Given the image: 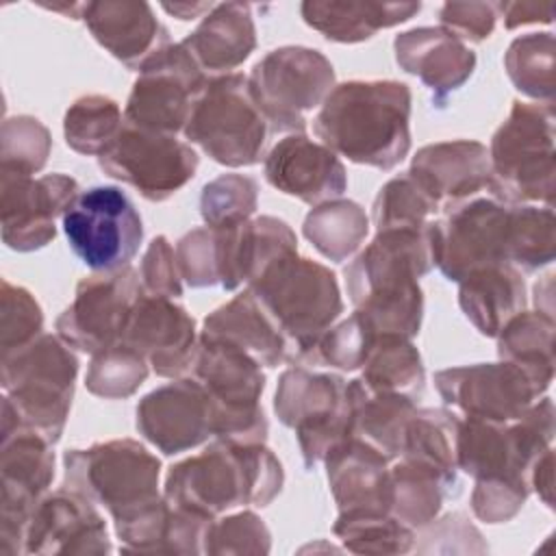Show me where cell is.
<instances>
[{
    "instance_id": "43",
    "label": "cell",
    "mask_w": 556,
    "mask_h": 556,
    "mask_svg": "<svg viewBox=\"0 0 556 556\" xmlns=\"http://www.w3.org/2000/svg\"><path fill=\"white\" fill-rule=\"evenodd\" d=\"M148 361L126 343H115L91 354V363L85 374V387L89 393L104 400L130 397L148 378Z\"/></svg>"
},
{
    "instance_id": "2",
    "label": "cell",
    "mask_w": 556,
    "mask_h": 556,
    "mask_svg": "<svg viewBox=\"0 0 556 556\" xmlns=\"http://www.w3.org/2000/svg\"><path fill=\"white\" fill-rule=\"evenodd\" d=\"M432 267L426 228H391L376 230L343 274L352 304L378 334L413 339L424 319L419 278Z\"/></svg>"
},
{
    "instance_id": "55",
    "label": "cell",
    "mask_w": 556,
    "mask_h": 556,
    "mask_svg": "<svg viewBox=\"0 0 556 556\" xmlns=\"http://www.w3.org/2000/svg\"><path fill=\"white\" fill-rule=\"evenodd\" d=\"M530 491H534L547 508H554V450H545L530 469Z\"/></svg>"
},
{
    "instance_id": "29",
    "label": "cell",
    "mask_w": 556,
    "mask_h": 556,
    "mask_svg": "<svg viewBox=\"0 0 556 556\" xmlns=\"http://www.w3.org/2000/svg\"><path fill=\"white\" fill-rule=\"evenodd\" d=\"M182 46L204 72L232 74L256 48V26L248 2H219L191 30Z\"/></svg>"
},
{
    "instance_id": "50",
    "label": "cell",
    "mask_w": 556,
    "mask_h": 556,
    "mask_svg": "<svg viewBox=\"0 0 556 556\" xmlns=\"http://www.w3.org/2000/svg\"><path fill=\"white\" fill-rule=\"evenodd\" d=\"M530 482L517 478L476 480L471 491V510L484 523H506L526 504Z\"/></svg>"
},
{
    "instance_id": "40",
    "label": "cell",
    "mask_w": 556,
    "mask_h": 556,
    "mask_svg": "<svg viewBox=\"0 0 556 556\" xmlns=\"http://www.w3.org/2000/svg\"><path fill=\"white\" fill-rule=\"evenodd\" d=\"M554 33H528L510 41L504 54V67L510 83L536 102L554 104L556 59Z\"/></svg>"
},
{
    "instance_id": "19",
    "label": "cell",
    "mask_w": 556,
    "mask_h": 556,
    "mask_svg": "<svg viewBox=\"0 0 556 556\" xmlns=\"http://www.w3.org/2000/svg\"><path fill=\"white\" fill-rule=\"evenodd\" d=\"M80 187L67 174L39 178L0 169L2 241L15 252L46 248L56 235V217H63L78 198Z\"/></svg>"
},
{
    "instance_id": "26",
    "label": "cell",
    "mask_w": 556,
    "mask_h": 556,
    "mask_svg": "<svg viewBox=\"0 0 556 556\" xmlns=\"http://www.w3.org/2000/svg\"><path fill=\"white\" fill-rule=\"evenodd\" d=\"M83 20L93 39L135 72L152 54L172 43L169 30L156 20L152 4L143 0L85 2Z\"/></svg>"
},
{
    "instance_id": "41",
    "label": "cell",
    "mask_w": 556,
    "mask_h": 556,
    "mask_svg": "<svg viewBox=\"0 0 556 556\" xmlns=\"http://www.w3.org/2000/svg\"><path fill=\"white\" fill-rule=\"evenodd\" d=\"M124 126L119 104L102 93H89L70 104L63 117L65 143L87 156H100Z\"/></svg>"
},
{
    "instance_id": "38",
    "label": "cell",
    "mask_w": 556,
    "mask_h": 556,
    "mask_svg": "<svg viewBox=\"0 0 556 556\" xmlns=\"http://www.w3.org/2000/svg\"><path fill=\"white\" fill-rule=\"evenodd\" d=\"M361 380L376 391L400 393L417 400L426 389V369L419 350L400 334H378Z\"/></svg>"
},
{
    "instance_id": "10",
    "label": "cell",
    "mask_w": 556,
    "mask_h": 556,
    "mask_svg": "<svg viewBox=\"0 0 556 556\" xmlns=\"http://www.w3.org/2000/svg\"><path fill=\"white\" fill-rule=\"evenodd\" d=\"M54 480L52 443L24 426L15 406L2 395L0 428V554H24L26 528L35 506Z\"/></svg>"
},
{
    "instance_id": "24",
    "label": "cell",
    "mask_w": 556,
    "mask_h": 556,
    "mask_svg": "<svg viewBox=\"0 0 556 556\" xmlns=\"http://www.w3.org/2000/svg\"><path fill=\"white\" fill-rule=\"evenodd\" d=\"M263 174L274 189L311 206L337 200L348 189V172L341 159L304 132L280 139L265 154Z\"/></svg>"
},
{
    "instance_id": "32",
    "label": "cell",
    "mask_w": 556,
    "mask_h": 556,
    "mask_svg": "<svg viewBox=\"0 0 556 556\" xmlns=\"http://www.w3.org/2000/svg\"><path fill=\"white\" fill-rule=\"evenodd\" d=\"M526 282L513 265L476 267L458 280V304L484 337H497L504 324L526 308Z\"/></svg>"
},
{
    "instance_id": "15",
    "label": "cell",
    "mask_w": 556,
    "mask_h": 556,
    "mask_svg": "<svg viewBox=\"0 0 556 556\" xmlns=\"http://www.w3.org/2000/svg\"><path fill=\"white\" fill-rule=\"evenodd\" d=\"M124 109V122L152 132H182L191 111L208 83V74L191 52L178 43H167L139 70Z\"/></svg>"
},
{
    "instance_id": "7",
    "label": "cell",
    "mask_w": 556,
    "mask_h": 556,
    "mask_svg": "<svg viewBox=\"0 0 556 556\" xmlns=\"http://www.w3.org/2000/svg\"><path fill=\"white\" fill-rule=\"evenodd\" d=\"M161 460L135 439H111L63 456V486L119 521L156 502Z\"/></svg>"
},
{
    "instance_id": "47",
    "label": "cell",
    "mask_w": 556,
    "mask_h": 556,
    "mask_svg": "<svg viewBox=\"0 0 556 556\" xmlns=\"http://www.w3.org/2000/svg\"><path fill=\"white\" fill-rule=\"evenodd\" d=\"M437 213V206L428 195L410 180L408 174L387 180L371 206V222L376 230L391 228H415L421 230L430 222L428 217Z\"/></svg>"
},
{
    "instance_id": "46",
    "label": "cell",
    "mask_w": 556,
    "mask_h": 556,
    "mask_svg": "<svg viewBox=\"0 0 556 556\" xmlns=\"http://www.w3.org/2000/svg\"><path fill=\"white\" fill-rule=\"evenodd\" d=\"M0 169L33 176L48 163L52 139L48 128L33 115H13L0 130Z\"/></svg>"
},
{
    "instance_id": "34",
    "label": "cell",
    "mask_w": 556,
    "mask_h": 556,
    "mask_svg": "<svg viewBox=\"0 0 556 556\" xmlns=\"http://www.w3.org/2000/svg\"><path fill=\"white\" fill-rule=\"evenodd\" d=\"M554 315L523 308L495 337L500 358L523 369L541 395L554 380Z\"/></svg>"
},
{
    "instance_id": "56",
    "label": "cell",
    "mask_w": 556,
    "mask_h": 556,
    "mask_svg": "<svg viewBox=\"0 0 556 556\" xmlns=\"http://www.w3.org/2000/svg\"><path fill=\"white\" fill-rule=\"evenodd\" d=\"M215 2H161V9L178 20H195L204 17Z\"/></svg>"
},
{
    "instance_id": "45",
    "label": "cell",
    "mask_w": 556,
    "mask_h": 556,
    "mask_svg": "<svg viewBox=\"0 0 556 556\" xmlns=\"http://www.w3.org/2000/svg\"><path fill=\"white\" fill-rule=\"evenodd\" d=\"M258 206V185L243 174H222L200 193V215L211 228H228L252 219Z\"/></svg>"
},
{
    "instance_id": "4",
    "label": "cell",
    "mask_w": 556,
    "mask_h": 556,
    "mask_svg": "<svg viewBox=\"0 0 556 556\" xmlns=\"http://www.w3.org/2000/svg\"><path fill=\"white\" fill-rule=\"evenodd\" d=\"M245 289L287 339L293 363H300L343 313L334 271L298 252L276 258Z\"/></svg>"
},
{
    "instance_id": "27",
    "label": "cell",
    "mask_w": 556,
    "mask_h": 556,
    "mask_svg": "<svg viewBox=\"0 0 556 556\" xmlns=\"http://www.w3.org/2000/svg\"><path fill=\"white\" fill-rule=\"evenodd\" d=\"M217 241L219 287L235 291L254 282L276 258L298 252V237L278 217L261 215L228 228H213Z\"/></svg>"
},
{
    "instance_id": "44",
    "label": "cell",
    "mask_w": 556,
    "mask_h": 556,
    "mask_svg": "<svg viewBox=\"0 0 556 556\" xmlns=\"http://www.w3.org/2000/svg\"><path fill=\"white\" fill-rule=\"evenodd\" d=\"M556 256L554 206L515 204L513 206V256L510 265L536 271Z\"/></svg>"
},
{
    "instance_id": "23",
    "label": "cell",
    "mask_w": 556,
    "mask_h": 556,
    "mask_svg": "<svg viewBox=\"0 0 556 556\" xmlns=\"http://www.w3.org/2000/svg\"><path fill=\"white\" fill-rule=\"evenodd\" d=\"M437 211L491 193V163L484 143L473 139L437 141L419 148L406 172Z\"/></svg>"
},
{
    "instance_id": "17",
    "label": "cell",
    "mask_w": 556,
    "mask_h": 556,
    "mask_svg": "<svg viewBox=\"0 0 556 556\" xmlns=\"http://www.w3.org/2000/svg\"><path fill=\"white\" fill-rule=\"evenodd\" d=\"M141 293L139 271L130 265L115 271H93L76 285L74 300L56 317V337L87 354L119 343Z\"/></svg>"
},
{
    "instance_id": "25",
    "label": "cell",
    "mask_w": 556,
    "mask_h": 556,
    "mask_svg": "<svg viewBox=\"0 0 556 556\" xmlns=\"http://www.w3.org/2000/svg\"><path fill=\"white\" fill-rule=\"evenodd\" d=\"M393 50L397 65L432 91L437 106H445L450 93L458 91L476 70V52L441 26H419L400 33Z\"/></svg>"
},
{
    "instance_id": "16",
    "label": "cell",
    "mask_w": 556,
    "mask_h": 556,
    "mask_svg": "<svg viewBox=\"0 0 556 556\" xmlns=\"http://www.w3.org/2000/svg\"><path fill=\"white\" fill-rule=\"evenodd\" d=\"M102 172L150 202H163L180 191L198 169V152L176 135L122 126L113 143L98 156Z\"/></svg>"
},
{
    "instance_id": "13",
    "label": "cell",
    "mask_w": 556,
    "mask_h": 556,
    "mask_svg": "<svg viewBox=\"0 0 556 556\" xmlns=\"http://www.w3.org/2000/svg\"><path fill=\"white\" fill-rule=\"evenodd\" d=\"M513 206L486 193L452 206L441 219L428 222L426 235L434 267L447 280L458 282L476 267L510 265Z\"/></svg>"
},
{
    "instance_id": "1",
    "label": "cell",
    "mask_w": 556,
    "mask_h": 556,
    "mask_svg": "<svg viewBox=\"0 0 556 556\" xmlns=\"http://www.w3.org/2000/svg\"><path fill=\"white\" fill-rule=\"evenodd\" d=\"M410 102L406 83L348 80L328 93L313 130L337 156L387 172L410 150Z\"/></svg>"
},
{
    "instance_id": "18",
    "label": "cell",
    "mask_w": 556,
    "mask_h": 556,
    "mask_svg": "<svg viewBox=\"0 0 556 556\" xmlns=\"http://www.w3.org/2000/svg\"><path fill=\"white\" fill-rule=\"evenodd\" d=\"M434 387L443 404L463 417L497 424L519 419L541 397L528 374L502 358L441 369Z\"/></svg>"
},
{
    "instance_id": "36",
    "label": "cell",
    "mask_w": 556,
    "mask_h": 556,
    "mask_svg": "<svg viewBox=\"0 0 556 556\" xmlns=\"http://www.w3.org/2000/svg\"><path fill=\"white\" fill-rule=\"evenodd\" d=\"M452 491L430 467L395 458L389 467V513L413 530L430 526Z\"/></svg>"
},
{
    "instance_id": "31",
    "label": "cell",
    "mask_w": 556,
    "mask_h": 556,
    "mask_svg": "<svg viewBox=\"0 0 556 556\" xmlns=\"http://www.w3.org/2000/svg\"><path fill=\"white\" fill-rule=\"evenodd\" d=\"M421 11V2H356V0H306L300 4L302 20L326 39L361 43L378 30L408 22Z\"/></svg>"
},
{
    "instance_id": "54",
    "label": "cell",
    "mask_w": 556,
    "mask_h": 556,
    "mask_svg": "<svg viewBox=\"0 0 556 556\" xmlns=\"http://www.w3.org/2000/svg\"><path fill=\"white\" fill-rule=\"evenodd\" d=\"M495 9L508 30L528 24H552L554 20L552 2H495Z\"/></svg>"
},
{
    "instance_id": "49",
    "label": "cell",
    "mask_w": 556,
    "mask_h": 556,
    "mask_svg": "<svg viewBox=\"0 0 556 556\" xmlns=\"http://www.w3.org/2000/svg\"><path fill=\"white\" fill-rule=\"evenodd\" d=\"M271 534L252 510L215 517L204 534V554H267Z\"/></svg>"
},
{
    "instance_id": "51",
    "label": "cell",
    "mask_w": 556,
    "mask_h": 556,
    "mask_svg": "<svg viewBox=\"0 0 556 556\" xmlns=\"http://www.w3.org/2000/svg\"><path fill=\"white\" fill-rule=\"evenodd\" d=\"M176 258L182 280L193 287L219 285L217 271V241L211 226H200L182 235L176 243Z\"/></svg>"
},
{
    "instance_id": "48",
    "label": "cell",
    "mask_w": 556,
    "mask_h": 556,
    "mask_svg": "<svg viewBox=\"0 0 556 556\" xmlns=\"http://www.w3.org/2000/svg\"><path fill=\"white\" fill-rule=\"evenodd\" d=\"M43 330V311L35 295L20 287L2 280L0 289V354H11Z\"/></svg>"
},
{
    "instance_id": "33",
    "label": "cell",
    "mask_w": 556,
    "mask_h": 556,
    "mask_svg": "<svg viewBox=\"0 0 556 556\" xmlns=\"http://www.w3.org/2000/svg\"><path fill=\"white\" fill-rule=\"evenodd\" d=\"M352 437L376 447L391 463L400 458L408 419L417 410L415 400L369 389L361 378L348 382Z\"/></svg>"
},
{
    "instance_id": "9",
    "label": "cell",
    "mask_w": 556,
    "mask_h": 556,
    "mask_svg": "<svg viewBox=\"0 0 556 556\" xmlns=\"http://www.w3.org/2000/svg\"><path fill=\"white\" fill-rule=\"evenodd\" d=\"M191 378L211 397L215 439L265 443L269 426L261 406L265 374L258 361L230 343L200 337Z\"/></svg>"
},
{
    "instance_id": "21",
    "label": "cell",
    "mask_w": 556,
    "mask_h": 556,
    "mask_svg": "<svg viewBox=\"0 0 556 556\" xmlns=\"http://www.w3.org/2000/svg\"><path fill=\"white\" fill-rule=\"evenodd\" d=\"M200 334L195 319L174 300L146 295L135 302L122 343L137 350L161 378L191 371Z\"/></svg>"
},
{
    "instance_id": "8",
    "label": "cell",
    "mask_w": 556,
    "mask_h": 556,
    "mask_svg": "<svg viewBox=\"0 0 556 556\" xmlns=\"http://www.w3.org/2000/svg\"><path fill=\"white\" fill-rule=\"evenodd\" d=\"M187 143L226 167H250L265 159L271 128L256 106L248 76L208 78L182 130Z\"/></svg>"
},
{
    "instance_id": "42",
    "label": "cell",
    "mask_w": 556,
    "mask_h": 556,
    "mask_svg": "<svg viewBox=\"0 0 556 556\" xmlns=\"http://www.w3.org/2000/svg\"><path fill=\"white\" fill-rule=\"evenodd\" d=\"M378 332L361 311H354L348 319L332 324L315 348L300 361L313 367H332L341 371H356L365 365Z\"/></svg>"
},
{
    "instance_id": "14",
    "label": "cell",
    "mask_w": 556,
    "mask_h": 556,
    "mask_svg": "<svg viewBox=\"0 0 556 556\" xmlns=\"http://www.w3.org/2000/svg\"><path fill=\"white\" fill-rule=\"evenodd\" d=\"M72 252L93 271H115L135 258L143 239V222L132 200L113 185L78 193L61 217Z\"/></svg>"
},
{
    "instance_id": "28",
    "label": "cell",
    "mask_w": 556,
    "mask_h": 556,
    "mask_svg": "<svg viewBox=\"0 0 556 556\" xmlns=\"http://www.w3.org/2000/svg\"><path fill=\"white\" fill-rule=\"evenodd\" d=\"M389 463L387 456L358 437H348L334 445L326 454L324 465L339 513H389Z\"/></svg>"
},
{
    "instance_id": "6",
    "label": "cell",
    "mask_w": 556,
    "mask_h": 556,
    "mask_svg": "<svg viewBox=\"0 0 556 556\" xmlns=\"http://www.w3.org/2000/svg\"><path fill=\"white\" fill-rule=\"evenodd\" d=\"M78 358L54 334L41 332L24 348L2 356V393L20 421L52 445L61 439L74 400Z\"/></svg>"
},
{
    "instance_id": "35",
    "label": "cell",
    "mask_w": 556,
    "mask_h": 556,
    "mask_svg": "<svg viewBox=\"0 0 556 556\" xmlns=\"http://www.w3.org/2000/svg\"><path fill=\"white\" fill-rule=\"evenodd\" d=\"M458 415L447 408H417L408 419L400 458H410L437 471L450 491L458 484L456 434Z\"/></svg>"
},
{
    "instance_id": "12",
    "label": "cell",
    "mask_w": 556,
    "mask_h": 556,
    "mask_svg": "<svg viewBox=\"0 0 556 556\" xmlns=\"http://www.w3.org/2000/svg\"><path fill=\"white\" fill-rule=\"evenodd\" d=\"M274 413L295 430L306 469L324 463L334 445L352 437L348 382L337 374L306 365L285 369L274 393Z\"/></svg>"
},
{
    "instance_id": "5",
    "label": "cell",
    "mask_w": 556,
    "mask_h": 556,
    "mask_svg": "<svg viewBox=\"0 0 556 556\" xmlns=\"http://www.w3.org/2000/svg\"><path fill=\"white\" fill-rule=\"evenodd\" d=\"M554 104L515 100L491 137V195L508 204L554 206Z\"/></svg>"
},
{
    "instance_id": "39",
    "label": "cell",
    "mask_w": 556,
    "mask_h": 556,
    "mask_svg": "<svg viewBox=\"0 0 556 556\" xmlns=\"http://www.w3.org/2000/svg\"><path fill=\"white\" fill-rule=\"evenodd\" d=\"M334 536L354 554H406L415 549V530L387 510L339 513Z\"/></svg>"
},
{
    "instance_id": "53",
    "label": "cell",
    "mask_w": 556,
    "mask_h": 556,
    "mask_svg": "<svg viewBox=\"0 0 556 556\" xmlns=\"http://www.w3.org/2000/svg\"><path fill=\"white\" fill-rule=\"evenodd\" d=\"M439 22L441 28L463 43H480L491 37L497 9L495 2H445L439 9Z\"/></svg>"
},
{
    "instance_id": "3",
    "label": "cell",
    "mask_w": 556,
    "mask_h": 556,
    "mask_svg": "<svg viewBox=\"0 0 556 556\" xmlns=\"http://www.w3.org/2000/svg\"><path fill=\"white\" fill-rule=\"evenodd\" d=\"M282 484V465L265 443L215 439L169 467L163 495L174 506L215 519L239 506L271 504Z\"/></svg>"
},
{
    "instance_id": "30",
    "label": "cell",
    "mask_w": 556,
    "mask_h": 556,
    "mask_svg": "<svg viewBox=\"0 0 556 556\" xmlns=\"http://www.w3.org/2000/svg\"><path fill=\"white\" fill-rule=\"evenodd\" d=\"M200 337L230 343L263 367L293 363V352L250 289L206 315Z\"/></svg>"
},
{
    "instance_id": "20",
    "label": "cell",
    "mask_w": 556,
    "mask_h": 556,
    "mask_svg": "<svg viewBox=\"0 0 556 556\" xmlns=\"http://www.w3.org/2000/svg\"><path fill=\"white\" fill-rule=\"evenodd\" d=\"M137 430L165 456L206 443L213 437V406L195 378L156 387L137 404Z\"/></svg>"
},
{
    "instance_id": "52",
    "label": "cell",
    "mask_w": 556,
    "mask_h": 556,
    "mask_svg": "<svg viewBox=\"0 0 556 556\" xmlns=\"http://www.w3.org/2000/svg\"><path fill=\"white\" fill-rule=\"evenodd\" d=\"M137 271L146 295H159L169 300L182 295V276L178 269L176 250L165 235H159L148 243Z\"/></svg>"
},
{
    "instance_id": "11",
    "label": "cell",
    "mask_w": 556,
    "mask_h": 556,
    "mask_svg": "<svg viewBox=\"0 0 556 556\" xmlns=\"http://www.w3.org/2000/svg\"><path fill=\"white\" fill-rule=\"evenodd\" d=\"M248 83L271 132L293 135L334 89V67L315 48L282 46L254 63Z\"/></svg>"
},
{
    "instance_id": "37",
    "label": "cell",
    "mask_w": 556,
    "mask_h": 556,
    "mask_svg": "<svg viewBox=\"0 0 556 556\" xmlns=\"http://www.w3.org/2000/svg\"><path fill=\"white\" fill-rule=\"evenodd\" d=\"M304 237L328 261L350 258L369 232V217L354 200H328L308 211L302 224Z\"/></svg>"
},
{
    "instance_id": "22",
    "label": "cell",
    "mask_w": 556,
    "mask_h": 556,
    "mask_svg": "<svg viewBox=\"0 0 556 556\" xmlns=\"http://www.w3.org/2000/svg\"><path fill=\"white\" fill-rule=\"evenodd\" d=\"M89 497L61 486L35 506L24 554H109L106 521Z\"/></svg>"
}]
</instances>
